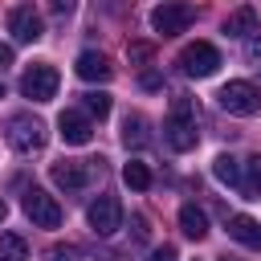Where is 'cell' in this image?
<instances>
[{
	"mask_svg": "<svg viewBox=\"0 0 261 261\" xmlns=\"http://www.w3.org/2000/svg\"><path fill=\"white\" fill-rule=\"evenodd\" d=\"M4 139H8V147L12 151H20V155H33V151H41L45 147V122L41 118H33V114H24V110H16V114H8L4 118Z\"/></svg>",
	"mask_w": 261,
	"mask_h": 261,
	"instance_id": "1",
	"label": "cell"
},
{
	"mask_svg": "<svg viewBox=\"0 0 261 261\" xmlns=\"http://www.w3.org/2000/svg\"><path fill=\"white\" fill-rule=\"evenodd\" d=\"M163 139H167V147L171 151H192L196 147V110H192V102L188 98H175L171 102V114H167V122H163Z\"/></svg>",
	"mask_w": 261,
	"mask_h": 261,
	"instance_id": "2",
	"label": "cell"
},
{
	"mask_svg": "<svg viewBox=\"0 0 261 261\" xmlns=\"http://www.w3.org/2000/svg\"><path fill=\"white\" fill-rule=\"evenodd\" d=\"M192 20H196V8H192L188 0H163V4L151 12V29H155L159 37H179V33L192 29Z\"/></svg>",
	"mask_w": 261,
	"mask_h": 261,
	"instance_id": "3",
	"label": "cell"
},
{
	"mask_svg": "<svg viewBox=\"0 0 261 261\" xmlns=\"http://www.w3.org/2000/svg\"><path fill=\"white\" fill-rule=\"evenodd\" d=\"M20 208H24V216H29L37 228H57V224H61V216H65V212H61V204H57L45 188H37V184H33V188H24Z\"/></svg>",
	"mask_w": 261,
	"mask_h": 261,
	"instance_id": "4",
	"label": "cell"
},
{
	"mask_svg": "<svg viewBox=\"0 0 261 261\" xmlns=\"http://www.w3.org/2000/svg\"><path fill=\"white\" fill-rule=\"evenodd\" d=\"M220 65H224V61H220V49L208 45V41H192V45L179 49V69H184L188 77H212Z\"/></svg>",
	"mask_w": 261,
	"mask_h": 261,
	"instance_id": "5",
	"label": "cell"
},
{
	"mask_svg": "<svg viewBox=\"0 0 261 261\" xmlns=\"http://www.w3.org/2000/svg\"><path fill=\"white\" fill-rule=\"evenodd\" d=\"M57 69L49 61H33L24 73H20V94L33 98V102H53L57 98Z\"/></svg>",
	"mask_w": 261,
	"mask_h": 261,
	"instance_id": "6",
	"label": "cell"
},
{
	"mask_svg": "<svg viewBox=\"0 0 261 261\" xmlns=\"http://www.w3.org/2000/svg\"><path fill=\"white\" fill-rule=\"evenodd\" d=\"M216 102H220V110H228L237 118H249V114L261 110V90L253 82H228V86H220Z\"/></svg>",
	"mask_w": 261,
	"mask_h": 261,
	"instance_id": "7",
	"label": "cell"
},
{
	"mask_svg": "<svg viewBox=\"0 0 261 261\" xmlns=\"http://www.w3.org/2000/svg\"><path fill=\"white\" fill-rule=\"evenodd\" d=\"M86 220H90V228H94L98 237H114V232L122 228V204H118L114 196H98V200H90Z\"/></svg>",
	"mask_w": 261,
	"mask_h": 261,
	"instance_id": "8",
	"label": "cell"
},
{
	"mask_svg": "<svg viewBox=\"0 0 261 261\" xmlns=\"http://www.w3.org/2000/svg\"><path fill=\"white\" fill-rule=\"evenodd\" d=\"M8 33H12L16 41H24V45H33V41H41V37H45V24H41V12H37L33 4H20V8H12V12H8Z\"/></svg>",
	"mask_w": 261,
	"mask_h": 261,
	"instance_id": "9",
	"label": "cell"
},
{
	"mask_svg": "<svg viewBox=\"0 0 261 261\" xmlns=\"http://www.w3.org/2000/svg\"><path fill=\"white\" fill-rule=\"evenodd\" d=\"M90 175H94V167L82 163V159H65V163H53V167H49V179H53L61 192H82V188L90 184Z\"/></svg>",
	"mask_w": 261,
	"mask_h": 261,
	"instance_id": "10",
	"label": "cell"
},
{
	"mask_svg": "<svg viewBox=\"0 0 261 261\" xmlns=\"http://www.w3.org/2000/svg\"><path fill=\"white\" fill-rule=\"evenodd\" d=\"M57 135H61V143H69V147H86V143L94 139L90 114H82V110H61V118H57Z\"/></svg>",
	"mask_w": 261,
	"mask_h": 261,
	"instance_id": "11",
	"label": "cell"
},
{
	"mask_svg": "<svg viewBox=\"0 0 261 261\" xmlns=\"http://www.w3.org/2000/svg\"><path fill=\"white\" fill-rule=\"evenodd\" d=\"M228 237H232L237 245H245V249L261 253V220H253V216L237 212V216H228Z\"/></svg>",
	"mask_w": 261,
	"mask_h": 261,
	"instance_id": "12",
	"label": "cell"
},
{
	"mask_svg": "<svg viewBox=\"0 0 261 261\" xmlns=\"http://www.w3.org/2000/svg\"><path fill=\"white\" fill-rule=\"evenodd\" d=\"M73 69H77V77H82V82H110V77H114V65H110L102 53H94V49H86V53L77 57V65H73Z\"/></svg>",
	"mask_w": 261,
	"mask_h": 261,
	"instance_id": "13",
	"label": "cell"
},
{
	"mask_svg": "<svg viewBox=\"0 0 261 261\" xmlns=\"http://www.w3.org/2000/svg\"><path fill=\"white\" fill-rule=\"evenodd\" d=\"M179 228H184V237L204 241V237H208V212H204L200 204H184V208H179Z\"/></svg>",
	"mask_w": 261,
	"mask_h": 261,
	"instance_id": "14",
	"label": "cell"
},
{
	"mask_svg": "<svg viewBox=\"0 0 261 261\" xmlns=\"http://www.w3.org/2000/svg\"><path fill=\"white\" fill-rule=\"evenodd\" d=\"M257 29H261V20H257L253 8H237V12L224 20V37H237V41H245V37L257 33Z\"/></svg>",
	"mask_w": 261,
	"mask_h": 261,
	"instance_id": "15",
	"label": "cell"
},
{
	"mask_svg": "<svg viewBox=\"0 0 261 261\" xmlns=\"http://www.w3.org/2000/svg\"><path fill=\"white\" fill-rule=\"evenodd\" d=\"M237 192H245V200H261V151L245 159V167H241V188H237Z\"/></svg>",
	"mask_w": 261,
	"mask_h": 261,
	"instance_id": "16",
	"label": "cell"
},
{
	"mask_svg": "<svg viewBox=\"0 0 261 261\" xmlns=\"http://www.w3.org/2000/svg\"><path fill=\"white\" fill-rule=\"evenodd\" d=\"M212 175L224 184V188H241V163L232 155H216L212 159Z\"/></svg>",
	"mask_w": 261,
	"mask_h": 261,
	"instance_id": "17",
	"label": "cell"
},
{
	"mask_svg": "<svg viewBox=\"0 0 261 261\" xmlns=\"http://www.w3.org/2000/svg\"><path fill=\"white\" fill-rule=\"evenodd\" d=\"M147 139H151V135H147V118H143V114H126V118H122V143H126V147H143Z\"/></svg>",
	"mask_w": 261,
	"mask_h": 261,
	"instance_id": "18",
	"label": "cell"
},
{
	"mask_svg": "<svg viewBox=\"0 0 261 261\" xmlns=\"http://www.w3.org/2000/svg\"><path fill=\"white\" fill-rule=\"evenodd\" d=\"M0 261H29V245L16 232H0Z\"/></svg>",
	"mask_w": 261,
	"mask_h": 261,
	"instance_id": "19",
	"label": "cell"
},
{
	"mask_svg": "<svg viewBox=\"0 0 261 261\" xmlns=\"http://www.w3.org/2000/svg\"><path fill=\"white\" fill-rule=\"evenodd\" d=\"M122 179H126V188H135V192H147L151 188V171H147V163H126L122 167Z\"/></svg>",
	"mask_w": 261,
	"mask_h": 261,
	"instance_id": "20",
	"label": "cell"
},
{
	"mask_svg": "<svg viewBox=\"0 0 261 261\" xmlns=\"http://www.w3.org/2000/svg\"><path fill=\"white\" fill-rule=\"evenodd\" d=\"M82 106H86V114H94V118H106V114H110V94H102V90H90V94H82Z\"/></svg>",
	"mask_w": 261,
	"mask_h": 261,
	"instance_id": "21",
	"label": "cell"
},
{
	"mask_svg": "<svg viewBox=\"0 0 261 261\" xmlns=\"http://www.w3.org/2000/svg\"><path fill=\"white\" fill-rule=\"evenodd\" d=\"M126 57H130V65H143V61H151V45H147V41H135V45L126 49Z\"/></svg>",
	"mask_w": 261,
	"mask_h": 261,
	"instance_id": "22",
	"label": "cell"
},
{
	"mask_svg": "<svg viewBox=\"0 0 261 261\" xmlns=\"http://www.w3.org/2000/svg\"><path fill=\"white\" fill-rule=\"evenodd\" d=\"M245 57H249V61H257V57H261V29L245 37Z\"/></svg>",
	"mask_w": 261,
	"mask_h": 261,
	"instance_id": "23",
	"label": "cell"
},
{
	"mask_svg": "<svg viewBox=\"0 0 261 261\" xmlns=\"http://www.w3.org/2000/svg\"><path fill=\"white\" fill-rule=\"evenodd\" d=\"M73 8H77V0H49V12L53 16H69Z\"/></svg>",
	"mask_w": 261,
	"mask_h": 261,
	"instance_id": "24",
	"label": "cell"
},
{
	"mask_svg": "<svg viewBox=\"0 0 261 261\" xmlns=\"http://www.w3.org/2000/svg\"><path fill=\"white\" fill-rule=\"evenodd\" d=\"M139 82H143V90H159V86H163V77H159L155 69H143V77H139Z\"/></svg>",
	"mask_w": 261,
	"mask_h": 261,
	"instance_id": "25",
	"label": "cell"
},
{
	"mask_svg": "<svg viewBox=\"0 0 261 261\" xmlns=\"http://www.w3.org/2000/svg\"><path fill=\"white\" fill-rule=\"evenodd\" d=\"M147 261H175V249H171V245H159V249H151Z\"/></svg>",
	"mask_w": 261,
	"mask_h": 261,
	"instance_id": "26",
	"label": "cell"
},
{
	"mask_svg": "<svg viewBox=\"0 0 261 261\" xmlns=\"http://www.w3.org/2000/svg\"><path fill=\"white\" fill-rule=\"evenodd\" d=\"M73 257H77L73 249H61V245H53V249H49V261H73Z\"/></svg>",
	"mask_w": 261,
	"mask_h": 261,
	"instance_id": "27",
	"label": "cell"
},
{
	"mask_svg": "<svg viewBox=\"0 0 261 261\" xmlns=\"http://www.w3.org/2000/svg\"><path fill=\"white\" fill-rule=\"evenodd\" d=\"M8 65H12V45L0 41V69H8Z\"/></svg>",
	"mask_w": 261,
	"mask_h": 261,
	"instance_id": "28",
	"label": "cell"
},
{
	"mask_svg": "<svg viewBox=\"0 0 261 261\" xmlns=\"http://www.w3.org/2000/svg\"><path fill=\"white\" fill-rule=\"evenodd\" d=\"M135 237H139V241H147V220H143V216H135Z\"/></svg>",
	"mask_w": 261,
	"mask_h": 261,
	"instance_id": "29",
	"label": "cell"
},
{
	"mask_svg": "<svg viewBox=\"0 0 261 261\" xmlns=\"http://www.w3.org/2000/svg\"><path fill=\"white\" fill-rule=\"evenodd\" d=\"M4 216H8V204H4V200H0V220H4Z\"/></svg>",
	"mask_w": 261,
	"mask_h": 261,
	"instance_id": "30",
	"label": "cell"
},
{
	"mask_svg": "<svg viewBox=\"0 0 261 261\" xmlns=\"http://www.w3.org/2000/svg\"><path fill=\"white\" fill-rule=\"evenodd\" d=\"M220 261H237V257H220Z\"/></svg>",
	"mask_w": 261,
	"mask_h": 261,
	"instance_id": "31",
	"label": "cell"
},
{
	"mask_svg": "<svg viewBox=\"0 0 261 261\" xmlns=\"http://www.w3.org/2000/svg\"><path fill=\"white\" fill-rule=\"evenodd\" d=\"M0 98H4V86H0Z\"/></svg>",
	"mask_w": 261,
	"mask_h": 261,
	"instance_id": "32",
	"label": "cell"
}]
</instances>
